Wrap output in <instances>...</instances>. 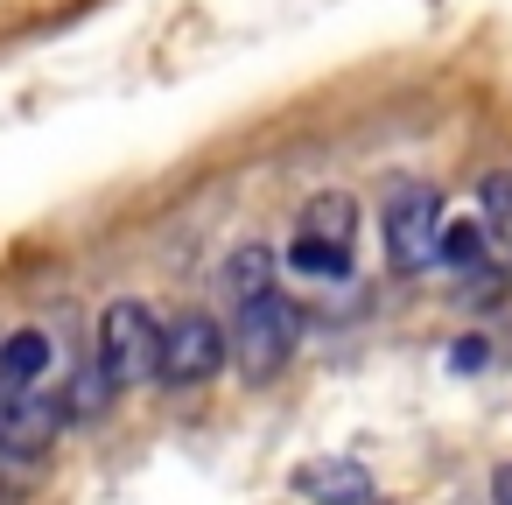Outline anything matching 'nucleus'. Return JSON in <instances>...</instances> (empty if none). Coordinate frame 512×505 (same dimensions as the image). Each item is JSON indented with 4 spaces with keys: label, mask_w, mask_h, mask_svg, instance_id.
<instances>
[{
    "label": "nucleus",
    "mask_w": 512,
    "mask_h": 505,
    "mask_svg": "<svg viewBox=\"0 0 512 505\" xmlns=\"http://www.w3.org/2000/svg\"><path fill=\"white\" fill-rule=\"evenodd\" d=\"M295 337H302V316L288 295H260V302H239V323H232V358L246 379H267L295 358Z\"/></svg>",
    "instance_id": "1"
},
{
    "label": "nucleus",
    "mask_w": 512,
    "mask_h": 505,
    "mask_svg": "<svg viewBox=\"0 0 512 505\" xmlns=\"http://www.w3.org/2000/svg\"><path fill=\"white\" fill-rule=\"evenodd\" d=\"M99 365L113 372V386H141L162 372V323L141 302H113L99 323Z\"/></svg>",
    "instance_id": "2"
},
{
    "label": "nucleus",
    "mask_w": 512,
    "mask_h": 505,
    "mask_svg": "<svg viewBox=\"0 0 512 505\" xmlns=\"http://www.w3.org/2000/svg\"><path fill=\"white\" fill-rule=\"evenodd\" d=\"M225 351H232V330L204 309H183L162 323V372L155 379L162 386H204V379H218Z\"/></svg>",
    "instance_id": "3"
},
{
    "label": "nucleus",
    "mask_w": 512,
    "mask_h": 505,
    "mask_svg": "<svg viewBox=\"0 0 512 505\" xmlns=\"http://www.w3.org/2000/svg\"><path fill=\"white\" fill-rule=\"evenodd\" d=\"M442 197L435 190H421V183H407L393 204H386V260L400 267V274H421V267H435L442 260Z\"/></svg>",
    "instance_id": "4"
},
{
    "label": "nucleus",
    "mask_w": 512,
    "mask_h": 505,
    "mask_svg": "<svg viewBox=\"0 0 512 505\" xmlns=\"http://www.w3.org/2000/svg\"><path fill=\"white\" fill-rule=\"evenodd\" d=\"M57 421H64V400H50V393H36V386H15V379H0V456H15V463L43 456L50 435H57Z\"/></svg>",
    "instance_id": "5"
},
{
    "label": "nucleus",
    "mask_w": 512,
    "mask_h": 505,
    "mask_svg": "<svg viewBox=\"0 0 512 505\" xmlns=\"http://www.w3.org/2000/svg\"><path fill=\"white\" fill-rule=\"evenodd\" d=\"M295 491H309V498H323V505H372V477H365L358 463H344V456L295 470Z\"/></svg>",
    "instance_id": "6"
},
{
    "label": "nucleus",
    "mask_w": 512,
    "mask_h": 505,
    "mask_svg": "<svg viewBox=\"0 0 512 505\" xmlns=\"http://www.w3.org/2000/svg\"><path fill=\"white\" fill-rule=\"evenodd\" d=\"M274 267H281L274 246H239V253L218 267V281H225L232 302H260V295H274Z\"/></svg>",
    "instance_id": "7"
},
{
    "label": "nucleus",
    "mask_w": 512,
    "mask_h": 505,
    "mask_svg": "<svg viewBox=\"0 0 512 505\" xmlns=\"http://www.w3.org/2000/svg\"><path fill=\"white\" fill-rule=\"evenodd\" d=\"M288 267L309 274V281H351V246H337V239H323V232H295Z\"/></svg>",
    "instance_id": "8"
},
{
    "label": "nucleus",
    "mask_w": 512,
    "mask_h": 505,
    "mask_svg": "<svg viewBox=\"0 0 512 505\" xmlns=\"http://www.w3.org/2000/svg\"><path fill=\"white\" fill-rule=\"evenodd\" d=\"M50 337L43 330H8V344H0V379H15V386H43L50 372Z\"/></svg>",
    "instance_id": "9"
},
{
    "label": "nucleus",
    "mask_w": 512,
    "mask_h": 505,
    "mask_svg": "<svg viewBox=\"0 0 512 505\" xmlns=\"http://www.w3.org/2000/svg\"><path fill=\"white\" fill-rule=\"evenodd\" d=\"M302 232H323V239L351 246V239H358V204H351L344 190H323V197L302 204Z\"/></svg>",
    "instance_id": "10"
},
{
    "label": "nucleus",
    "mask_w": 512,
    "mask_h": 505,
    "mask_svg": "<svg viewBox=\"0 0 512 505\" xmlns=\"http://www.w3.org/2000/svg\"><path fill=\"white\" fill-rule=\"evenodd\" d=\"M106 393H113V372L92 358V365H78L71 372V386H64V421H92L99 407H106Z\"/></svg>",
    "instance_id": "11"
},
{
    "label": "nucleus",
    "mask_w": 512,
    "mask_h": 505,
    "mask_svg": "<svg viewBox=\"0 0 512 505\" xmlns=\"http://www.w3.org/2000/svg\"><path fill=\"white\" fill-rule=\"evenodd\" d=\"M484 218H449L442 225V267H456V274H470V267H484Z\"/></svg>",
    "instance_id": "12"
},
{
    "label": "nucleus",
    "mask_w": 512,
    "mask_h": 505,
    "mask_svg": "<svg viewBox=\"0 0 512 505\" xmlns=\"http://www.w3.org/2000/svg\"><path fill=\"white\" fill-rule=\"evenodd\" d=\"M484 225L512 239V176H505V169H498V176H484Z\"/></svg>",
    "instance_id": "13"
},
{
    "label": "nucleus",
    "mask_w": 512,
    "mask_h": 505,
    "mask_svg": "<svg viewBox=\"0 0 512 505\" xmlns=\"http://www.w3.org/2000/svg\"><path fill=\"white\" fill-rule=\"evenodd\" d=\"M449 365H456V372H477V365H484V344H477V337H470V344H456V351H449Z\"/></svg>",
    "instance_id": "14"
},
{
    "label": "nucleus",
    "mask_w": 512,
    "mask_h": 505,
    "mask_svg": "<svg viewBox=\"0 0 512 505\" xmlns=\"http://www.w3.org/2000/svg\"><path fill=\"white\" fill-rule=\"evenodd\" d=\"M491 498H498V505H512V463H498V477H491Z\"/></svg>",
    "instance_id": "15"
}]
</instances>
